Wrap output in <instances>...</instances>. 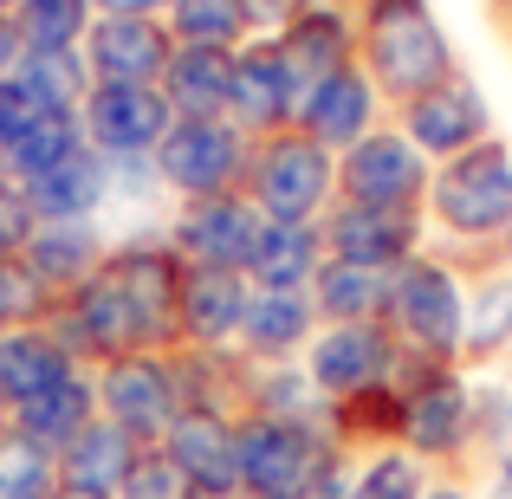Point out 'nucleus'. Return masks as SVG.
I'll list each match as a JSON object with an SVG mask.
<instances>
[{"label":"nucleus","mask_w":512,"mask_h":499,"mask_svg":"<svg viewBox=\"0 0 512 499\" xmlns=\"http://www.w3.org/2000/svg\"><path fill=\"white\" fill-rule=\"evenodd\" d=\"M357 65L370 72L389 111L461 72L454 39L441 33L428 0H357Z\"/></svg>","instance_id":"1"},{"label":"nucleus","mask_w":512,"mask_h":499,"mask_svg":"<svg viewBox=\"0 0 512 499\" xmlns=\"http://www.w3.org/2000/svg\"><path fill=\"white\" fill-rule=\"evenodd\" d=\"M422 214H428V247L493 253L512 234V143L487 137L454 163H435Z\"/></svg>","instance_id":"2"},{"label":"nucleus","mask_w":512,"mask_h":499,"mask_svg":"<svg viewBox=\"0 0 512 499\" xmlns=\"http://www.w3.org/2000/svg\"><path fill=\"white\" fill-rule=\"evenodd\" d=\"M383 325L396 331V344L409 357L428 363H461L467 337V279L441 247H422L415 260H402L389 273V312Z\"/></svg>","instance_id":"3"},{"label":"nucleus","mask_w":512,"mask_h":499,"mask_svg":"<svg viewBox=\"0 0 512 499\" xmlns=\"http://www.w3.org/2000/svg\"><path fill=\"white\" fill-rule=\"evenodd\" d=\"M415 461L435 474H467L480 467V435H474V376L461 363H428L409 389H402V441Z\"/></svg>","instance_id":"4"},{"label":"nucleus","mask_w":512,"mask_h":499,"mask_svg":"<svg viewBox=\"0 0 512 499\" xmlns=\"http://www.w3.org/2000/svg\"><path fill=\"white\" fill-rule=\"evenodd\" d=\"M247 201L266 221H325L338 201V156L305 130L260 137L247 163Z\"/></svg>","instance_id":"5"},{"label":"nucleus","mask_w":512,"mask_h":499,"mask_svg":"<svg viewBox=\"0 0 512 499\" xmlns=\"http://www.w3.org/2000/svg\"><path fill=\"white\" fill-rule=\"evenodd\" d=\"M150 163L163 175V195H175V201L240 195L247 188V163H253V137L240 124H227V117H175Z\"/></svg>","instance_id":"6"},{"label":"nucleus","mask_w":512,"mask_h":499,"mask_svg":"<svg viewBox=\"0 0 512 499\" xmlns=\"http://www.w3.org/2000/svg\"><path fill=\"white\" fill-rule=\"evenodd\" d=\"M344 454L331 422H273V415H240V493H305Z\"/></svg>","instance_id":"7"},{"label":"nucleus","mask_w":512,"mask_h":499,"mask_svg":"<svg viewBox=\"0 0 512 499\" xmlns=\"http://www.w3.org/2000/svg\"><path fill=\"white\" fill-rule=\"evenodd\" d=\"M435 163L402 137L396 124H376L363 143L338 156V201L350 208H383V214H422Z\"/></svg>","instance_id":"8"},{"label":"nucleus","mask_w":512,"mask_h":499,"mask_svg":"<svg viewBox=\"0 0 512 499\" xmlns=\"http://www.w3.org/2000/svg\"><path fill=\"white\" fill-rule=\"evenodd\" d=\"M91 383H98V415L117 422L124 435H137L143 448H156V441L182 422L175 350H130V357H117V363H98Z\"/></svg>","instance_id":"9"},{"label":"nucleus","mask_w":512,"mask_h":499,"mask_svg":"<svg viewBox=\"0 0 512 499\" xmlns=\"http://www.w3.org/2000/svg\"><path fill=\"white\" fill-rule=\"evenodd\" d=\"M389 124H396L402 137L428 156V163H454V156H467L474 143L500 137V130H493L487 91H480L467 72H454L448 85H435V91H422V98L396 104V117H389Z\"/></svg>","instance_id":"10"},{"label":"nucleus","mask_w":512,"mask_h":499,"mask_svg":"<svg viewBox=\"0 0 512 499\" xmlns=\"http://www.w3.org/2000/svg\"><path fill=\"white\" fill-rule=\"evenodd\" d=\"M266 214L240 195H208V201H175L163 240L175 247L182 266H227V273H247L253 260V240H260Z\"/></svg>","instance_id":"11"},{"label":"nucleus","mask_w":512,"mask_h":499,"mask_svg":"<svg viewBox=\"0 0 512 499\" xmlns=\"http://www.w3.org/2000/svg\"><path fill=\"white\" fill-rule=\"evenodd\" d=\"M402 344L389 325H318L312 350H305V376L318 383L325 402H350L363 389L396 383Z\"/></svg>","instance_id":"12"},{"label":"nucleus","mask_w":512,"mask_h":499,"mask_svg":"<svg viewBox=\"0 0 512 499\" xmlns=\"http://www.w3.org/2000/svg\"><path fill=\"white\" fill-rule=\"evenodd\" d=\"M448 253V247H441ZM467 279V337H461V370L467 376H493L500 363H512V273L493 253H448Z\"/></svg>","instance_id":"13"},{"label":"nucleus","mask_w":512,"mask_h":499,"mask_svg":"<svg viewBox=\"0 0 512 499\" xmlns=\"http://www.w3.org/2000/svg\"><path fill=\"white\" fill-rule=\"evenodd\" d=\"M78 124H85L91 150L117 163V156H156L175 111L163 85H91V98L78 104Z\"/></svg>","instance_id":"14"},{"label":"nucleus","mask_w":512,"mask_h":499,"mask_svg":"<svg viewBox=\"0 0 512 499\" xmlns=\"http://www.w3.org/2000/svg\"><path fill=\"white\" fill-rule=\"evenodd\" d=\"M78 52L91 65V85H163L175 33L169 20H143V13H98Z\"/></svg>","instance_id":"15"},{"label":"nucleus","mask_w":512,"mask_h":499,"mask_svg":"<svg viewBox=\"0 0 512 499\" xmlns=\"http://www.w3.org/2000/svg\"><path fill=\"white\" fill-rule=\"evenodd\" d=\"M299 117V78H292L279 39H247L234 52V91H227V124H240L253 143L292 130Z\"/></svg>","instance_id":"16"},{"label":"nucleus","mask_w":512,"mask_h":499,"mask_svg":"<svg viewBox=\"0 0 512 499\" xmlns=\"http://www.w3.org/2000/svg\"><path fill=\"white\" fill-rule=\"evenodd\" d=\"M318 234H325V260L396 273L402 260H415V253L428 247V214H383V208L331 201V214L318 221Z\"/></svg>","instance_id":"17"},{"label":"nucleus","mask_w":512,"mask_h":499,"mask_svg":"<svg viewBox=\"0 0 512 499\" xmlns=\"http://www.w3.org/2000/svg\"><path fill=\"white\" fill-rule=\"evenodd\" d=\"M376 124H389V104H383V91L370 85L363 65H344V72L305 85L299 117H292V130H305L312 143H325L331 156H344L350 143H363Z\"/></svg>","instance_id":"18"},{"label":"nucleus","mask_w":512,"mask_h":499,"mask_svg":"<svg viewBox=\"0 0 512 499\" xmlns=\"http://www.w3.org/2000/svg\"><path fill=\"white\" fill-rule=\"evenodd\" d=\"M247 299H253L247 273H227V266H182V305H175L182 350H234Z\"/></svg>","instance_id":"19"},{"label":"nucleus","mask_w":512,"mask_h":499,"mask_svg":"<svg viewBox=\"0 0 512 499\" xmlns=\"http://www.w3.org/2000/svg\"><path fill=\"white\" fill-rule=\"evenodd\" d=\"M156 448L195 480L201 499H240V422L234 415L182 409V422H175Z\"/></svg>","instance_id":"20"},{"label":"nucleus","mask_w":512,"mask_h":499,"mask_svg":"<svg viewBox=\"0 0 512 499\" xmlns=\"http://www.w3.org/2000/svg\"><path fill=\"white\" fill-rule=\"evenodd\" d=\"M279 52H286L292 78H299V98H305V85L357 65V0H312L279 33Z\"/></svg>","instance_id":"21"},{"label":"nucleus","mask_w":512,"mask_h":499,"mask_svg":"<svg viewBox=\"0 0 512 499\" xmlns=\"http://www.w3.org/2000/svg\"><path fill=\"white\" fill-rule=\"evenodd\" d=\"M312 337H318V305H312V292H266V286H253L234 350H240L247 363H305Z\"/></svg>","instance_id":"22"},{"label":"nucleus","mask_w":512,"mask_h":499,"mask_svg":"<svg viewBox=\"0 0 512 499\" xmlns=\"http://www.w3.org/2000/svg\"><path fill=\"white\" fill-rule=\"evenodd\" d=\"M111 247H117V240H104L98 221H39L20 260L39 273V286H46L52 299H65V292H78L85 279L104 273Z\"/></svg>","instance_id":"23"},{"label":"nucleus","mask_w":512,"mask_h":499,"mask_svg":"<svg viewBox=\"0 0 512 499\" xmlns=\"http://www.w3.org/2000/svg\"><path fill=\"white\" fill-rule=\"evenodd\" d=\"M85 363L52 337V325H26V331H0V415H13L20 402L46 396L52 383H65Z\"/></svg>","instance_id":"24"},{"label":"nucleus","mask_w":512,"mask_h":499,"mask_svg":"<svg viewBox=\"0 0 512 499\" xmlns=\"http://www.w3.org/2000/svg\"><path fill=\"white\" fill-rule=\"evenodd\" d=\"M20 195H26V208H33L39 221H98V214L111 208V163L85 143V150L65 156L59 169L33 175Z\"/></svg>","instance_id":"25"},{"label":"nucleus","mask_w":512,"mask_h":499,"mask_svg":"<svg viewBox=\"0 0 512 499\" xmlns=\"http://www.w3.org/2000/svg\"><path fill=\"white\" fill-rule=\"evenodd\" d=\"M318 266H325V234L318 221H266L253 240L247 279L266 292H312Z\"/></svg>","instance_id":"26"},{"label":"nucleus","mask_w":512,"mask_h":499,"mask_svg":"<svg viewBox=\"0 0 512 499\" xmlns=\"http://www.w3.org/2000/svg\"><path fill=\"white\" fill-rule=\"evenodd\" d=\"M0 422H13L20 435H33L39 448H52V454H59L65 441L78 435V428H91V422H98V383H91V370H72L65 383H52L46 396L20 402V409H13V415H0Z\"/></svg>","instance_id":"27"},{"label":"nucleus","mask_w":512,"mask_h":499,"mask_svg":"<svg viewBox=\"0 0 512 499\" xmlns=\"http://www.w3.org/2000/svg\"><path fill=\"white\" fill-rule=\"evenodd\" d=\"M137 454H143V441L124 435L117 422H104V415H98L91 428H78V435L59 448V474H65V487L117 493L130 480V467H137Z\"/></svg>","instance_id":"28"},{"label":"nucleus","mask_w":512,"mask_h":499,"mask_svg":"<svg viewBox=\"0 0 512 499\" xmlns=\"http://www.w3.org/2000/svg\"><path fill=\"white\" fill-rule=\"evenodd\" d=\"M227 91H234V52L175 46L163 72V98L175 117H227Z\"/></svg>","instance_id":"29"},{"label":"nucleus","mask_w":512,"mask_h":499,"mask_svg":"<svg viewBox=\"0 0 512 499\" xmlns=\"http://www.w3.org/2000/svg\"><path fill=\"white\" fill-rule=\"evenodd\" d=\"M312 305H318V325H383L389 273L350 266V260H325L318 279H312Z\"/></svg>","instance_id":"30"},{"label":"nucleus","mask_w":512,"mask_h":499,"mask_svg":"<svg viewBox=\"0 0 512 499\" xmlns=\"http://www.w3.org/2000/svg\"><path fill=\"white\" fill-rule=\"evenodd\" d=\"M247 415H273V422H331V402L305 376V363H253L247 376Z\"/></svg>","instance_id":"31"},{"label":"nucleus","mask_w":512,"mask_h":499,"mask_svg":"<svg viewBox=\"0 0 512 499\" xmlns=\"http://www.w3.org/2000/svg\"><path fill=\"white\" fill-rule=\"evenodd\" d=\"M85 150V124H78V111H39L33 124L20 130V137L7 143V156H0V169L13 175V182H33V175H46V169H59L65 156H78Z\"/></svg>","instance_id":"32"},{"label":"nucleus","mask_w":512,"mask_h":499,"mask_svg":"<svg viewBox=\"0 0 512 499\" xmlns=\"http://www.w3.org/2000/svg\"><path fill=\"white\" fill-rule=\"evenodd\" d=\"M59 487V454L20 435L13 422H0V499H59Z\"/></svg>","instance_id":"33"},{"label":"nucleus","mask_w":512,"mask_h":499,"mask_svg":"<svg viewBox=\"0 0 512 499\" xmlns=\"http://www.w3.org/2000/svg\"><path fill=\"white\" fill-rule=\"evenodd\" d=\"M20 91L39 104V111H78L91 98V65L85 52H26L20 72Z\"/></svg>","instance_id":"34"},{"label":"nucleus","mask_w":512,"mask_h":499,"mask_svg":"<svg viewBox=\"0 0 512 499\" xmlns=\"http://www.w3.org/2000/svg\"><path fill=\"white\" fill-rule=\"evenodd\" d=\"M163 20H169L175 46H214V52L247 46V7L240 0H169Z\"/></svg>","instance_id":"35"},{"label":"nucleus","mask_w":512,"mask_h":499,"mask_svg":"<svg viewBox=\"0 0 512 499\" xmlns=\"http://www.w3.org/2000/svg\"><path fill=\"white\" fill-rule=\"evenodd\" d=\"M91 20H98L91 0H20V13H13L26 52H78Z\"/></svg>","instance_id":"36"},{"label":"nucleus","mask_w":512,"mask_h":499,"mask_svg":"<svg viewBox=\"0 0 512 499\" xmlns=\"http://www.w3.org/2000/svg\"><path fill=\"white\" fill-rule=\"evenodd\" d=\"M435 467L415 461L409 448H376L357 461V487H350V499H428V487H435Z\"/></svg>","instance_id":"37"},{"label":"nucleus","mask_w":512,"mask_h":499,"mask_svg":"<svg viewBox=\"0 0 512 499\" xmlns=\"http://www.w3.org/2000/svg\"><path fill=\"white\" fill-rule=\"evenodd\" d=\"M52 292L39 286V273L20 260V253H0V331H26L52 318Z\"/></svg>","instance_id":"38"},{"label":"nucleus","mask_w":512,"mask_h":499,"mask_svg":"<svg viewBox=\"0 0 512 499\" xmlns=\"http://www.w3.org/2000/svg\"><path fill=\"white\" fill-rule=\"evenodd\" d=\"M474 435H480V467L512 448V383L474 376Z\"/></svg>","instance_id":"39"},{"label":"nucleus","mask_w":512,"mask_h":499,"mask_svg":"<svg viewBox=\"0 0 512 499\" xmlns=\"http://www.w3.org/2000/svg\"><path fill=\"white\" fill-rule=\"evenodd\" d=\"M117 499H201V493H195V480H188L163 448H143L137 467H130V480L117 487Z\"/></svg>","instance_id":"40"},{"label":"nucleus","mask_w":512,"mask_h":499,"mask_svg":"<svg viewBox=\"0 0 512 499\" xmlns=\"http://www.w3.org/2000/svg\"><path fill=\"white\" fill-rule=\"evenodd\" d=\"M240 7H247V39H279L312 0H240Z\"/></svg>","instance_id":"41"},{"label":"nucleus","mask_w":512,"mask_h":499,"mask_svg":"<svg viewBox=\"0 0 512 499\" xmlns=\"http://www.w3.org/2000/svg\"><path fill=\"white\" fill-rule=\"evenodd\" d=\"M33 227H39V214L26 208V195H20V188H7V195H0V253H26Z\"/></svg>","instance_id":"42"},{"label":"nucleus","mask_w":512,"mask_h":499,"mask_svg":"<svg viewBox=\"0 0 512 499\" xmlns=\"http://www.w3.org/2000/svg\"><path fill=\"white\" fill-rule=\"evenodd\" d=\"M20 65H26V39H20V26H13V13H0V85H7Z\"/></svg>","instance_id":"43"},{"label":"nucleus","mask_w":512,"mask_h":499,"mask_svg":"<svg viewBox=\"0 0 512 499\" xmlns=\"http://www.w3.org/2000/svg\"><path fill=\"white\" fill-rule=\"evenodd\" d=\"M487 499H512V448L487 461Z\"/></svg>","instance_id":"44"},{"label":"nucleus","mask_w":512,"mask_h":499,"mask_svg":"<svg viewBox=\"0 0 512 499\" xmlns=\"http://www.w3.org/2000/svg\"><path fill=\"white\" fill-rule=\"evenodd\" d=\"M98 13H143V20H163L169 0H91Z\"/></svg>","instance_id":"45"},{"label":"nucleus","mask_w":512,"mask_h":499,"mask_svg":"<svg viewBox=\"0 0 512 499\" xmlns=\"http://www.w3.org/2000/svg\"><path fill=\"white\" fill-rule=\"evenodd\" d=\"M428 499H474V493H467V487H461V480H448V474H441V480H435V487H428Z\"/></svg>","instance_id":"46"},{"label":"nucleus","mask_w":512,"mask_h":499,"mask_svg":"<svg viewBox=\"0 0 512 499\" xmlns=\"http://www.w3.org/2000/svg\"><path fill=\"white\" fill-rule=\"evenodd\" d=\"M59 499H117V493H98V487H59Z\"/></svg>","instance_id":"47"},{"label":"nucleus","mask_w":512,"mask_h":499,"mask_svg":"<svg viewBox=\"0 0 512 499\" xmlns=\"http://www.w3.org/2000/svg\"><path fill=\"white\" fill-rule=\"evenodd\" d=\"M240 499H305V493H240Z\"/></svg>","instance_id":"48"},{"label":"nucleus","mask_w":512,"mask_h":499,"mask_svg":"<svg viewBox=\"0 0 512 499\" xmlns=\"http://www.w3.org/2000/svg\"><path fill=\"white\" fill-rule=\"evenodd\" d=\"M500 260H506V273H512V234L500 240Z\"/></svg>","instance_id":"49"},{"label":"nucleus","mask_w":512,"mask_h":499,"mask_svg":"<svg viewBox=\"0 0 512 499\" xmlns=\"http://www.w3.org/2000/svg\"><path fill=\"white\" fill-rule=\"evenodd\" d=\"M0 13H20V0H0Z\"/></svg>","instance_id":"50"},{"label":"nucleus","mask_w":512,"mask_h":499,"mask_svg":"<svg viewBox=\"0 0 512 499\" xmlns=\"http://www.w3.org/2000/svg\"><path fill=\"white\" fill-rule=\"evenodd\" d=\"M487 7H493V13H506V7H512V0H487Z\"/></svg>","instance_id":"51"},{"label":"nucleus","mask_w":512,"mask_h":499,"mask_svg":"<svg viewBox=\"0 0 512 499\" xmlns=\"http://www.w3.org/2000/svg\"><path fill=\"white\" fill-rule=\"evenodd\" d=\"M500 20H506V33H512V7H506V13H500Z\"/></svg>","instance_id":"52"}]
</instances>
